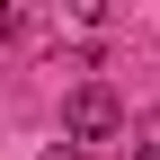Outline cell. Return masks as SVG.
Masks as SVG:
<instances>
[{"mask_svg": "<svg viewBox=\"0 0 160 160\" xmlns=\"http://www.w3.org/2000/svg\"><path fill=\"white\" fill-rule=\"evenodd\" d=\"M116 125H125V98L107 80H80L62 98V142H116Z\"/></svg>", "mask_w": 160, "mask_h": 160, "instance_id": "obj_1", "label": "cell"}, {"mask_svg": "<svg viewBox=\"0 0 160 160\" xmlns=\"http://www.w3.org/2000/svg\"><path fill=\"white\" fill-rule=\"evenodd\" d=\"M45 160H89V151H80V142H53V151H45Z\"/></svg>", "mask_w": 160, "mask_h": 160, "instance_id": "obj_2", "label": "cell"}, {"mask_svg": "<svg viewBox=\"0 0 160 160\" xmlns=\"http://www.w3.org/2000/svg\"><path fill=\"white\" fill-rule=\"evenodd\" d=\"M133 160H160V142H133Z\"/></svg>", "mask_w": 160, "mask_h": 160, "instance_id": "obj_3", "label": "cell"}, {"mask_svg": "<svg viewBox=\"0 0 160 160\" xmlns=\"http://www.w3.org/2000/svg\"><path fill=\"white\" fill-rule=\"evenodd\" d=\"M0 27H9V9H0Z\"/></svg>", "mask_w": 160, "mask_h": 160, "instance_id": "obj_4", "label": "cell"}]
</instances>
